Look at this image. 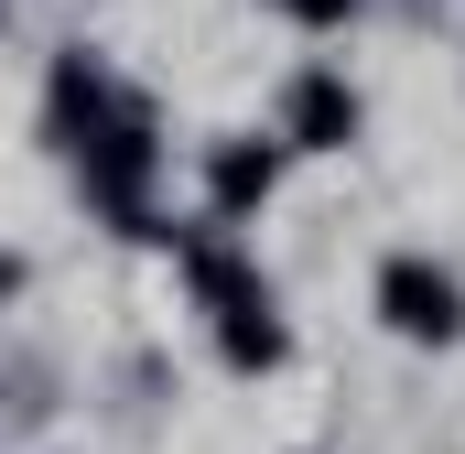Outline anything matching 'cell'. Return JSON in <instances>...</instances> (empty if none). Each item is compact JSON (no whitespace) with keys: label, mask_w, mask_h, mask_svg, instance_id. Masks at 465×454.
<instances>
[{"label":"cell","mask_w":465,"mask_h":454,"mask_svg":"<svg viewBox=\"0 0 465 454\" xmlns=\"http://www.w3.org/2000/svg\"><path fill=\"white\" fill-rule=\"evenodd\" d=\"M271 184H282V152H271V141H228V152L206 163V195H217V217L271 206Z\"/></svg>","instance_id":"3957f363"},{"label":"cell","mask_w":465,"mask_h":454,"mask_svg":"<svg viewBox=\"0 0 465 454\" xmlns=\"http://www.w3.org/2000/svg\"><path fill=\"white\" fill-rule=\"evenodd\" d=\"M11 292H22V260H11V249H0V303H11Z\"/></svg>","instance_id":"8992f818"},{"label":"cell","mask_w":465,"mask_h":454,"mask_svg":"<svg viewBox=\"0 0 465 454\" xmlns=\"http://www.w3.org/2000/svg\"><path fill=\"white\" fill-rule=\"evenodd\" d=\"M379 314H390V336L444 346V336H465V281L433 271V260H390L379 271Z\"/></svg>","instance_id":"6da1fadb"},{"label":"cell","mask_w":465,"mask_h":454,"mask_svg":"<svg viewBox=\"0 0 465 454\" xmlns=\"http://www.w3.org/2000/svg\"><path fill=\"white\" fill-rule=\"evenodd\" d=\"M292 141H303V152H347L357 141V87L336 76V65L292 76Z\"/></svg>","instance_id":"7a4b0ae2"},{"label":"cell","mask_w":465,"mask_h":454,"mask_svg":"<svg viewBox=\"0 0 465 454\" xmlns=\"http://www.w3.org/2000/svg\"><path fill=\"white\" fill-rule=\"evenodd\" d=\"M228 368H282V325H271V303H260V314H228Z\"/></svg>","instance_id":"277c9868"},{"label":"cell","mask_w":465,"mask_h":454,"mask_svg":"<svg viewBox=\"0 0 465 454\" xmlns=\"http://www.w3.org/2000/svg\"><path fill=\"white\" fill-rule=\"evenodd\" d=\"M282 11H292V22H314V33H325V22H347L357 0H282Z\"/></svg>","instance_id":"5b68a950"}]
</instances>
